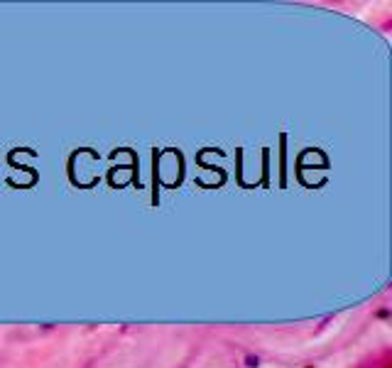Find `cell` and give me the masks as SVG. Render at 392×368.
Segmentation results:
<instances>
[{"mask_svg":"<svg viewBox=\"0 0 392 368\" xmlns=\"http://www.w3.org/2000/svg\"><path fill=\"white\" fill-rule=\"evenodd\" d=\"M246 366L248 368H258L260 366V358L258 356H246Z\"/></svg>","mask_w":392,"mask_h":368,"instance_id":"1","label":"cell"}]
</instances>
